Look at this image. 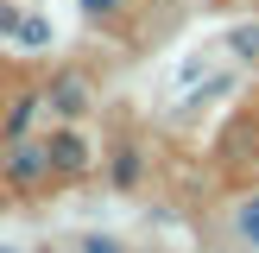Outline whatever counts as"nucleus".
I'll return each instance as SVG.
<instances>
[{
	"label": "nucleus",
	"instance_id": "f257e3e1",
	"mask_svg": "<svg viewBox=\"0 0 259 253\" xmlns=\"http://www.w3.org/2000/svg\"><path fill=\"white\" fill-rule=\"evenodd\" d=\"M45 171H51V152L32 146V139H19V146L7 152V177H13V184H38Z\"/></svg>",
	"mask_w": 259,
	"mask_h": 253
},
{
	"label": "nucleus",
	"instance_id": "9b49d317",
	"mask_svg": "<svg viewBox=\"0 0 259 253\" xmlns=\"http://www.w3.org/2000/svg\"><path fill=\"white\" fill-rule=\"evenodd\" d=\"M82 253H120L114 240H82Z\"/></svg>",
	"mask_w": 259,
	"mask_h": 253
},
{
	"label": "nucleus",
	"instance_id": "1a4fd4ad",
	"mask_svg": "<svg viewBox=\"0 0 259 253\" xmlns=\"http://www.w3.org/2000/svg\"><path fill=\"white\" fill-rule=\"evenodd\" d=\"M0 32H19V13H13L7 0H0Z\"/></svg>",
	"mask_w": 259,
	"mask_h": 253
},
{
	"label": "nucleus",
	"instance_id": "39448f33",
	"mask_svg": "<svg viewBox=\"0 0 259 253\" xmlns=\"http://www.w3.org/2000/svg\"><path fill=\"white\" fill-rule=\"evenodd\" d=\"M228 51L234 57H259V25H234L228 32Z\"/></svg>",
	"mask_w": 259,
	"mask_h": 253
},
{
	"label": "nucleus",
	"instance_id": "6e6552de",
	"mask_svg": "<svg viewBox=\"0 0 259 253\" xmlns=\"http://www.w3.org/2000/svg\"><path fill=\"white\" fill-rule=\"evenodd\" d=\"M114 177H120V184H133V177H139V158H133V152H120V164H114Z\"/></svg>",
	"mask_w": 259,
	"mask_h": 253
},
{
	"label": "nucleus",
	"instance_id": "f03ea898",
	"mask_svg": "<svg viewBox=\"0 0 259 253\" xmlns=\"http://www.w3.org/2000/svg\"><path fill=\"white\" fill-rule=\"evenodd\" d=\"M45 108H51V114H82V108H89V82H82L76 70H63L57 82L45 89Z\"/></svg>",
	"mask_w": 259,
	"mask_h": 253
},
{
	"label": "nucleus",
	"instance_id": "423d86ee",
	"mask_svg": "<svg viewBox=\"0 0 259 253\" xmlns=\"http://www.w3.org/2000/svg\"><path fill=\"white\" fill-rule=\"evenodd\" d=\"M13 38H19V45H51V25H45V19H19Z\"/></svg>",
	"mask_w": 259,
	"mask_h": 253
},
{
	"label": "nucleus",
	"instance_id": "0eeeda50",
	"mask_svg": "<svg viewBox=\"0 0 259 253\" xmlns=\"http://www.w3.org/2000/svg\"><path fill=\"white\" fill-rule=\"evenodd\" d=\"M240 234H247V240H253V247H259V196L247 202V209H240Z\"/></svg>",
	"mask_w": 259,
	"mask_h": 253
},
{
	"label": "nucleus",
	"instance_id": "20e7f679",
	"mask_svg": "<svg viewBox=\"0 0 259 253\" xmlns=\"http://www.w3.org/2000/svg\"><path fill=\"white\" fill-rule=\"evenodd\" d=\"M38 108H45V95H25V101H13V114H7V133L19 139L25 126H32V114H38Z\"/></svg>",
	"mask_w": 259,
	"mask_h": 253
},
{
	"label": "nucleus",
	"instance_id": "f8f14e48",
	"mask_svg": "<svg viewBox=\"0 0 259 253\" xmlns=\"http://www.w3.org/2000/svg\"><path fill=\"white\" fill-rule=\"evenodd\" d=\"M0 253H7V247H0Z\"/></svg>",
	"mask_w": 259,
	"mask_h": 253
},
{
	"label": "nucleus",
	"instance_id": "7ed1b4c3",
	"mask_svg": "<svg viewBox=\"0 0 259 253\" xmlns=\"http://www.w3.org/2000/svg\"><path fill=\"white\" fill-rule=\"evenodd\" d=\"M51 171H82V164H89V146H82V139H76V133H63V139H51Z\"/></svg>",
	"mask_w": 259,
	"mask_h": 253
},
{
	"label": "nucleus",
	"instance_id": "9d476101",
	"mask_svg": "<svg viewBox=\"0 0 259 253\" xmlns=\"http://www.w3.org/2000/svg\"><path fill=\"white\" fill-rule=\"evenodd\" d=\"M114 7H120V0H82V13H95V19H101V13H114Z\"/></svg>",
	"mask_w": 259,
	"mask_h": 253
}]
</instances>
